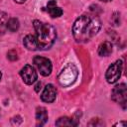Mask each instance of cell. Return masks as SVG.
<instances>
[{"label":"cell","instance_id":"cell-18","mask_svg":"<svg viewBox=\"0 0 127 127\" xmlns=\"http://www.w3.org/2000/svg\"><path fill=\"white\" fill-rule=\"evenodd\" d=\"M112 21L115 25H119L120 23V20H119V14L118 13H114L113 16H112Z\"/></svg>","mask_w":127,"mask_h":127},{"label":"cell","instance_id":"cell-13","mask_svg":"<svg viewBox=\"0 0 127 127\" xmlns=\"http://www.w3.org/2000/svg\"><path fill=\"white\" fill-rule=\"evenodd\" d=\"M57 126H76L77 122L74 121V119L69 117H61L56 121Z\"/></svg>","mask_w":127,"mask_h":127},{"label":"cell","instance_id":"cell-21","mask_svg":"<svg viewBox=\"0 0 127 127\" xmlns=\"http://www.w3.org/2000/svg\"><path fill=\"white\" fill-rule=\"evenodd\" d=\"M100 1H102V2H109V1H111V0H100Z\"/></svg>","mask_w":127,"mask_h":127},{"label":"cell","instance_id":"cell-16","mask_svg":"<svg viewBox=\"0 0 127 127\" xmlns=\"http://www.w3.org/2000/svg\"><path fill=\"white\" fill-rule=\"evenodd\" d=\"M7 21H8V16H7V14L4 13V12H0V24L6 26Z\"/></svg>","mask_w":127,"mask_h":127},{"label":"cell","instance_id":"cell-9","mask_svg":"<svg viewBox=\"0 0 127 127\" xmlns=\"http://www.w3.org/2000/svg\"><path fill=\"white\" fill-rule=\"evenodd\" d=\"M46 10L52 18H58V17H61L63 15V10H62V8L57 6L56 0H50L47 4Z\"/></svg>","mask_w":127,"mask_h":127},{"label":"cell","instance_id":"cell-11","mask_svg":"<svg viewBox=\"0 0 127 127\" xmlns=\"http://www.w3.org/2000/svg\"><path fill=\"white\" fill-rule=\"evenodd\" d=\"M23 44L29 51H37V50H39L38 43H37L35 35H27L23 40Z\"/></svg>","mask_w":127,"mask_h":127},{"label":"cell","instance_id":"cell-2","mask_svg":"<svg viewBox=\"0 0 127 127\" xmlns=\"http://www.w3.org/2000/svg\"><path fill=\"white\" fill-rule=\"evenodd\" d=\"M34 29L36 31V40L38 43L39 50H47L50 49L57 38V32L53 25L35 20L33 22Z\"/></svg>","mask_w":127,"mask_h":127},{"label":"cell","instance_id":"cell-19","mask_svg":"<svg viewBox=\"0 0 127 127\" xmlns=\"http://www.w3.org/2000/svg\"><path fill=\"white\" fill-rule=\"evenodd\" d=\"M41 88H42V83H41V82H38V83L36 84V86H35V90H36L37 92H39V91L41 90Z\"/></svg>","mask_w":127,"mask_h":127},{"label":"cell","instance_id":"cell-5","mask_svg":"<svg viewBox=\"0 0 127 127\" xmlns=\"http://www.w3.org/2000/svg\"><path fill=\"white\" fill-rule=\"evenodd\" d=\"M111 98L114 102L119 103L123 106V108H126V102H127V86L125 83L117 84L113 87L111 91Z\"/></svg>","mask_w":127,"mask_h":127},{"label":"cell","instance_id":"cell-10","mask_svg":"<svg viewBox=\"0 0 127 127\" xmlns=\"http://www.w3.org/2000/svg\"><path fill=\"white\" fill-rule=\"evenodd\" d=\"M48 111L45 107H37L36 109V124L37 126H43L48 121Z\"/></svg>","mask_w":127,"mask_h":127},{"label":"cell","instance_id":"cell-6","mask_svg":"<svg viewBox=\"0 0 127 127\" xmlns=\"http://www.w3.org/2000/svg\"><path fill=\"white\" fill-rule=\"evenodd\" d=\"M33 63L35 64L38 70L40 71V73L43 76H48L51 74L53 65L49 59H47L45 57H41V56H36L33 60Z\"/></svg>","mask_w":127,"mask_h":127},{"label":"cell","instance_id":"cell-14","mask_svg":"<svg viewBox=\"0 0 127 127\" xmlns=\"http://www.w3.org/2000/svg\"><path fill=\"white\" fill-rule=\"evenodd\" d=\"M20 27V23L19 20L17 18H10L8 19L7 23H6V28L8 29V31L10 32H16Z\"/></svg>","mask_w":127,"mask_h":127},{"label":"cell","instance_id":"cell-1","mask_svg":"<svg viewBox=\"0 0 127 127\" xmlns=\"http://www.w3.org/2000/svg\"><path fill=\"white\" fill-rule=\"evenodd\" d=\"M101 28V21L98 15L83 14L73 23L72 35L76 42L84 43L94 37Z\"/></svg>","mask_w":127,"mask_h":127},{"label":"cell","instance_id":"cell-8","mask_svg":"<svg viewBox=\"0 0 127 127\" xmlns=\"http://www.w3.org/2000/svg\"><path fill=\"white\" fill-rule=\"evenodd\" d=\"M57 97V88L53 84H47L41 94V99L44 102L52 103Z\"/></svg>","mask_w":127,"mask_h":127},{"label":"cell","instance_id":"cell-15","mask_svg":"<svg viewBox=\"0 0 127 127\" xmlns=\"http://www.w3.org/2000/svg\"><path fill=\"white\" fill-rule=\"evenodd\" d=\"M88 125H89V126H103V125H105V124H104L103 121H101V119H99V118H94V119H92V120L88 123Z\"/></svg>","mask_w":127,"mask_h":127},{"label":"cell","instance_id":"cell-12","mask_svg":"<svg viewBox=\"0 0 127 127\" xmlns=\"http://www.w3.org/2000/svg\"><path fill=\"white\" fill-rule=\"evenodd\" d=\"M112 51H113V47H112L111 42L105 41L99 45L97 53L100 57H108L112 53Z\"/></svg>","mask_w":127,"mask_h":127},{"label":"cell","instance_id":"cell-3","mask_svg":"<svg viewBox=\"0 0 127 127\" xmlns=\"http://www.w3.org/2000/svg\"><path fill=\"white\" fill-rule=\"evenodd\" d=\"M77 76H78L77 67L73 64H68L59 73L58 80H59V83L62 86L67 87V86L71 85L76 80Z\"/></svg>","mask_w":127,"mask_h":127},{"label":"cell","instance_id":"cell-20","mask_svg":"<svg viewBox=\"0 0 127 127\" xmlns=\"http://www.w3.org/2000/svg\"><path fill=\"white\" fill-rule=\"evenodd\" d=\"M16 3H19V4H21V3H24L26 0H14Z\"/></svg>","mask_w":127,"mask_h":127},{"label":"cell","instance_id":"cell-7","mask_svg":"<svg viewBox=\"0 0 127 127\" xmlns=\"http://www.w3.org/2000/svg\"><path fill=\"white\" fill-rule=\"evenodd\" d=\"M20 75L22 77V80L28 85H31L34 82H36L38 78L36 69L34 68V66L30 64H26L22 67V69L20 70Z\"/></svg>","mask_w":127,"mask_h":127},{"label":"cell","instance_id":"cell-4","mask_svg":"<svg viewBox=\"0 0 127 127\" xmlns=\"http://www.w3.org/2000/svg\"><path fill=\"white\" fill-rule=\"evenodd\" d=\"M122 67H123V63L121 60H117L116 62L111 64V65H109L105 73V78L108 83H115L120 78Z\"/></svg>","mask_w":127,"mask_h":127},{"label":"cell","instance_id":"cell-17","mask_svg":"<svg viewBox=\"0 0 127 127\" xmlns=\"http://www.w3.org/2000/svg\"><path fill=\"white\" fill-rule=\"evenodd\" d=\"M7 58H8L10 61H16V60L18 59L17 53H16L15 51H10V52H8V54H7Z\"/></svg>","mask_w":127,"mask_h":127},{"label":"cell","instance_id":"cell-22","mask_svg":"<svg viewBox=\"0 0 127 127\" xmlns=\"http://www.w3.org/2000/svg\"><path fill=\"white\" fill-rule=\"evenodd\" d=\"M1 77H2V73H1V71H0V80H1Z\"/></svg>","mask_w":127,"mask_h":127}]
</instances>
